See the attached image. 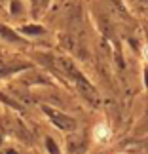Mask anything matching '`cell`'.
I'll return each instance as SVG.
<instances>
[{
	"mask_svg": "<svg viewBox=\"0 0 148 154\" xmlns=\"http://www.w3.org/2000/svg\"><path fill=\"white\" fill-rule=\"evenodd\" d=\"M108 137H110V131H108V128H106V126H103V124H99V126L95 128V139L103 143V141H106Z\"/></svg>",
	"mask_w": 148,
	"mask_h": 154,
	"instance_id": "2",
	"label": "cell"
},
{
	"mask_svg": "<svg viewBox=\"0 0 148 154\" xmlns=\"http://www.w3.org/2000/svg\"><path fill=\"white\" fill-rule=\"evenodd\" d=\"M46 143H48V149H50V152H51V154H59L57 146H55V143H53L51 139H48V141H46Z\"/></svg>",
	"mask_w": 148,
	"mask_h": 154,
	"instance_id": "5",
	"label": "cell"
},
{
	"mask_svg": "<svg viewBox=\"0 0 148 154\" xmlns=\"http://www.w3.org/2000/svg\"><path fill=\"white\" fill-rule=\"evenodd\" d=\"M23 32L25 34H40V32H44V29L42 27H23Z\"/></svg>",
	"mask_w": 148,
	"mask_h": 154,
	"instance_id": "4",
	"label": "cell"
},
{
	"mask_svg": "<svg viewBox=\"0 0 148 154\" xmlns=\"http://www.w3.org/2000/svg\"><path fill=\"white\" fill-rule=\"evenodd\" d=\"M144 57H146V61H148V46H144Z\"/></svg>",
	"mask_w": 148,
	"mask_h": 154,
	"instance_id": "6",
	"label": "cell"
},
{
	"mask_svg": "<svg viewBox=\"0 0 148 154\" xmlns=\"http://www.w3.org/2000/svg\"><path fill=\"white\" fill-rule=\"evenodd\" d=\"M46 112L50 114V118L53 120V124L59 126L61 129H65V131H72V129L76 128V122L72 120V118H68V116H65V114H59V112L51 110V109H46Z\"/></svg>",
	"mask_w": 148,
	"mask_h": 154,
	"instance_id": "1",
	"label": "cell"
},
{
	"mask_svg": "<svg viewBox=\"0 0 148 154\" xmlns=\"http://www.w3.org/2000/svg\"><path fill=\"white\" fill-rule=\"evenodd\" d=\"M0 34H4V38H8V40H19V38L15 36V32H11L10 29H6L2 25H0Z\"/></svg>",
	"mask_w": 148,
	"mask_h": 154,
	"instance_id": "3",
	"label": "cell"
}]
</instances>
